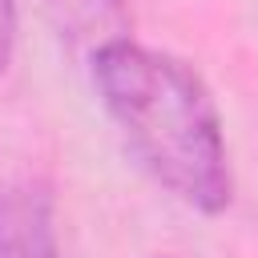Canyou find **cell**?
<instances>
[{"instance_id": "6da1fadb", "label": "cell", "mask_w": 258, "mask_h": 258, "mask_svg": "<svg viewBox=\"0 0 258 258\" xmlns=\"http://www.w3.org/2000/svg\"><path fill=\"white\" fill-rule=\"evenodd\" d=\"M93 85L137 161L185 206L218 214L230 206V161L218 109L202 77L169 52L129 36L89 56Z\"/></svg>"}, {"instance_id": "7a4b0ae2", "label": "cell", "mask_w": 258, "mask_h": 258, "mask_svg": "<svg viewBox=\"0 0 258 258\" xmlns=\"http://www.w3.org/2000/svg\"><path fill=\"white\" fill-rule=\"evenodd\" d=\"M0 258H60L52 189L40 177L0 189Z\"/></svg>"}, {"instance_id": "3957f363", "label": "cell", "mask_w": 258, "mask_h": 258, "mask_svg": "<svg viewBox=\"0 0 258 258\" xmlns=\"http://www.w3.org/2000/svg\"><path fill=\"white\" fill-rule=\"evenodd\" d=\"M40 8L52 32L89 56L125 40V0H40Z\"/></svg>"}, {"instance_id": "277c9868", "label": "cell", "mask_w": 258, "mask_h": 258, "mask_svg": "<svg viewBox=\"0 0 258 258\" xmlns=\"http://www.w3.org/2000/svg\"><path fill=\"white\" fill-rule=\"evenodd\" d=\"M16 52V0H0V73H8Z\"/></svg>"}]
</instances>
